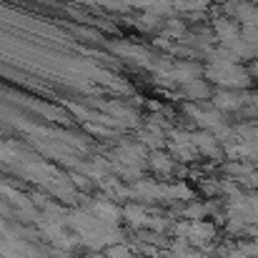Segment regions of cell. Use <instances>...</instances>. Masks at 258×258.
<instances>
[{
    "label": "cell",
    "instance_id": "cell-1",
    "mask_svg": "<svg viewBox=\"0 0 258 258\" xmlns=\"http://www.w3.org/2000/svg\"><path fill=\"white\" fill-rule=\"evenodd\" d=\"M188 238L198 246H208L216 238V228L208 221H190V236Z\"/></svg>",
    "mask_w": 258,
    "mask_h": 258
},
{
    "label": "cell",
    "instance_id": "cell-2",
    "mask_svg": "<svg viewBox=\"0 0 258 258\" xmlns=\"http://www.w3.org/2000/svg\"><path fill=\"white\" fill-rule=\"evenodd\" d=\"M193 143H196L198 153H203V156H211V158L221 156V148H218V141H216L213 133H196Z\"/></svg>",
    "mask_w": 258,
    "mask_h": 258
},
{
    "label": "cell",
    "instance_id": "cell-3",
    "mask_svg": "<svg viewBox=\"0 0 258 258\" xmlns=\"http://www.w3.org/2000/svg\"><path fill=\"white\" fill-rule=\"evenodd\" d=\"M125 218H128L133 226H146V223H148L146 211H143V208H138V206H128V208H125Z\"/></svg>",
    "mask_w": 258,
    "mask_h": 258
},
{
    "label": "cell",
    "instance_id": "cell-4",
    "mask_svg": "<svg viewBox=\"0 0 258 258\" xmlns=\"http://www.w3.org/2000/svg\"><path fill=\"white\" fill-rule=\"evenodd\" d=\"M241 95H226V93H221L218 98H216V103H218V108H223V110H236L238 105H241Z\"/></svg>",
    "mask_w": 258,
    "mask_h": 258
},
{
    "label": "cell",
    "instance_id": "cell-5",
    "mask_svg": "<svg viewBox=\"0 0 258 258\" xmlns=\"http://www.w3.org/2000/svg\"><path fill=\"white\" fill-rule=\"evenodd\" d=\"M151 163H153V168H156L158 173H166V175L171 173L173 161H171V158H166L163 153H153V156H151Z\"/></svg>",
    "mask_w": 258,
    "mask_h": 258
},
{
    "label": "cell",
    "instance_id": "cell-6",
    "mask_svg": "<svg viewBox=\"0 0 258 258\" xmlns=\"http://www.w3.org/2000/svg\"><path fill=\"white\" fill-rule=\"evenodd\" d=\"M206 213H208V206H201V203H193L190 208H185V218H193V221H201Z\"/></svg>",
    "mask_w": 258,
    "mask_h": 258
},
{
    "label": "cell",
    "instance_id": "cell-7",
    "mask_svg": "<svg viewBox=\"0 0 258 258\" xmlns=\"http://www.w3.org/2000/svg\"><path fill=\"white\" fill-rule=\"evenodd\" d=\"M166 196H173V198H188L190 190L185 188V183H173L171 188H166Z\"/></svg>",
    "mask_w": 258,
    "mask_h": 258
},
{
    "label": "cell",
    "instance_id": "cell-8",
    "mask_svg": "<svg viewBox=\"0 0 258 258\" xmlns=\"http://www.w3.org/2000/svg\"><path fill=\"white\" fill-rule=\"evenodd\" d=\"M98 211H100V216H103V218H108V221H115V218H118V211L113 208V203H100V208H98Z\"/></svg>",
    "mask_w": 258,
    "mask_h": 258
}]
</instances>
